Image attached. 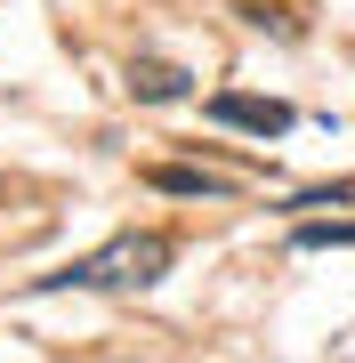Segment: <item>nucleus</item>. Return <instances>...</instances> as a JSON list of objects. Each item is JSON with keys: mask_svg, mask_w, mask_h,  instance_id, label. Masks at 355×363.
<instances>
[{"mask_svg": "<svg viewBox=\"0 0 355 363\" xmlns=\"http://www.w3.org/2000/svg\"><path fill=\"white\" fill-rule=\"evenodd\" d=\"M130 97L170 105V97H186V73H178V65H162V57H137V65H130Z\"/></svg>", "mask_w": 355, "mask_h": 363, "instance_id": "7ed1b4c3", "label": "nucleus"}, {"mask_svg": "<svg viewBox=\"0 0 355 363\" xmlns=\"http://www.w3.org/2000/svg\"><path fill=\"white\" fill-rule=\"evenodd\" d=\"M170 259H178L170 234H113L106 250H89V259L40 274L33 291H145V283H162V274H170Z\"/></svg>", "mask_w": 355, "mask_h": 363, "instance_id": "f257e3e1", "label": "nucleus"}, {"mask_svg": "<svg viewBox=\"0 0 355 363\" xmlns=\"http://www.w3.org/2000/svg\"><path fill=\"white\" fill-rule=\"evenodd\" d=\"M162 194H226V178H210V169H154Z\"/></svg>", "mask_w": 355, "mask_h": 363, "instance_id": "20e7f679", "label": "nucleus"}, {"mask_svg": "<svg viewBox=\"0 0 355 363\" xmlns=\"http://www.w3.org/2000/svg\"><path fill=\"white\" fill-rule=\"evenodd\" d=\"M210 121L250 130V138H283L291 130V105H275V97H210Z\"/></svg>", "mask_w": 355, "mask_h": 363, "instance_id": "f03ea898", "label": "nucleus"}]
</instances>
